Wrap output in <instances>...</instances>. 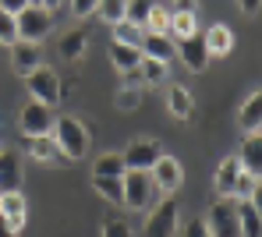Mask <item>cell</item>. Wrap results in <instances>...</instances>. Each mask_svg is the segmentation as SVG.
Instances as JSON below:
<instances>
[{
  "instance_id": "cell-9",
  "label": "cell",
  "mask_w": 262,
  "mask_h": 237,
  "mask_svg": "<svg viewBox=\"0 0 262 237\" xmlns=\"http://www.w3.org/2000/svg\"><path fill=\"white\" fill-rule=\"evenodd\" d=\"M25 181V163L18 149H0V195L7 191H21Z\"/></svg>"
},
{
  "instance_id": "cell-17",
  "label": "cell",
  "mask_w": 262,
  "mask_h": 237,
  "mask_svg": "<svg viewBox=\"0 0 262 237\" xmlns=\"http://www.w3.org/2000/svg\"><path fill=\"white\" fill-rule=\"evenodd\" d=\"M25 152H29L32 159H39V163H68V159H64V152L57 149V142H53L50 135L25 138Z\"/></svg>"
},
{
  "instance_id": "cell-1",
  "label": "cell",
  "mask_w": 262,
  "mask_h": 237,
  "mask_svg": "<svg viewBox=\"0 0 262 237\" xmlns=\"http://www.w3.org/2000/svg\"><path fill=\"white\" fill-rule=\"evenodd\" d=\"M50 138L64 152V159H82L89 152V131H85V124H82L78 117H60V121H53Z\"/></svg>"
},
{
  "instance_id": "cell-18",
  "label": "cell",
  "mask_w": 262,
  "mask_h": 237,
  "mask_svg": "<svg viewBox=\"0 0 262 237\" xmlns=\"http://www.w3.org/2000/svg\"><path fill=\"white\" fill-rule=\"evenodd\" d=\"M202 39H206L209 57H227V53L234 50V32H230L227 25H209V29L202 32Z\"/></svg>"
},
{
  "instance_id": "cell-25",
  "label": "cell",
  "mask_w": 262,
  "mask_h": 237,
  "mask_svg": "<svg viewBox=\"0 0 262 237\" xmlns=\"http://www.w3.org/2000/svg\"><path fill=\"white\" fill-rule=\"evenodd\" d=\"M92 177H124V159H121V152L99 156V159L92 163Z\"/></svg>"
},
{
  "instance_id": "cell-42",
  "label": "cell",
  "mask_w": 262,
  "mask_h": 237,
  "mask_svg": "<svg viewBox=\"0 0 262 237\" xmlns=\"http://www.w3.org/2000/svg\"><path fill=\"white\" fill-rule=\"evenodd\" d=\"M39 4H43L46 11H57V7H60V4H68V0H39Z\"/></svg>"
},
{
  "instance_id": "cell-35",
  "label": "cell",
  "mask_w": 262,
  "mask_h": 237,
  "mask_svg": "<svg viewBox=\"0 0 262 237\" xmlns=\"http://www.w3.org/2000/svg\"><path fill=\"white\" fill-rule=\"evenodd\" d=\"M114 103H117V110H135V106H138V89H131V85L117 89Z\"/></svg>"
},
{
  "instance_id": "cell-5",
  "label": "cell",
  "mask_w": 262,
  "mask_h": 237,
  "mask_svg": "<svg viewBox=\"0 0 262 237\" xmlns=\"http://www.w3.org/2000/svg\"><path fill=\"white\" fill-rule=\"evenodd\" d=\"M25 85H29V96L36 99V103H43V106H57L60 103V78L50 71V67H36L32 75H25Z\"/></svg>"
},
{
  "instance_id": "cell-38",
  "label": "cell",
  "mask_w": 262,
  "mask_h": 237,
  "mask_svg": "<svg viewBox=\"0 0 262 237\" xmlns=\"http://www.w3.org/2000/svg\"><path fill=\"white\" fill-rule=\"evenodd\" d=\"M170 14H199V0H174Z\"/></svg>"
},
{
  "instance_id": "cell-16",
  "label": "cell",
  "mask_w": 262,
  "mask_h": 237,
  "mask_svg": "<svg viewBox=\"0 0 262 237\" xmlns=\"http://www.w3.org/2000/svg\"><path fill=\"white\" fill-rule=\"evenodd\" d=\"M237 163H241V170L262 177V138H259V131H255V135H245L241 152H237Z\"/></svg>"
},
{
  "instance_id": "cell-34",
  "label": "cell",
  "mask_w": 262,
  "mask_h": 237,
  "mask_svg": "<svg viewBox=\"0 0 262 237\" xmlns=\"http://www.w3.org/2000/svg\"><path fill=\"white\" fill-rule=\"evenodd\" d=\"M0 43L4 46L18 43V25H14V14H7V11H0Z\"/></svg>"
},
{
  "instance_id": "cell-15",
  "label": "cell",
  "mask_w": 262,
  "mask_h": 237,
  "mask_svg": "<svg viewBox=\"0 0 262 237\" xmlns=\"http://www.w3.org/2000/svg\"><path fill=\"white\" fill-rule=\"evenodd\" d=\"M0 216H4L14 230H21V227H25V216H29L25 195H21V191H7V195H0Z\"/></svg>"
},
{
  "instance_id": "cell-40",
  "label": "cell",
  "mask_w": 262,
  "mask_h": 237,
  "mask_svg": "<svg viewBox=\"0 0 262 237\" xmlns=\"http://www.w3.org/2000/svg\"><path fill=\"white\" fill-rule=\"evenodd\" d=\"M0 237H18V230H14V227H11L4 216H0Z\"/></svg>"
},
{
  "instance_id": "cell-13",
  "label": "cell",
  "mask_w": 262,
  "mask_h": 237,
  "mask_svg": "<svg viewBox=\"0 0 262 237\" xmlns=\"http://www.w3.org/2000/svg\"><path fill=\"white\" fill-rule=\"evenodd\" d=\"M237 212V234L241 237H262V216H259V202L255 198H237L234 202Z\"/></svg>"
},
{
  "instance_id": "cell-43",
  "label": "cell",
  "mask_w": 262,
  "mask_h": 237,
  "mask_svg": "<svg viewBox=\"0 0 262 237\" xmlns=\"http://www.w3.org/2000/svg\"><path fill=\"white\" fill-rule=\"evenodd\" d=\"M29 4H39V0H29Z\"/></svg>"
},
{
  "instance_id": "cell-30",
  "label": "cell",
  "mask_w": 262,
  "mask_h": 237,
  "mask_svg": "<svg viewBox=\"0 0 262 237\" xmlns=\"http://www.w3.org/2000/svg\"><path fill=\"white\" fill-rule=\"evenodd\" d=\"M145 29H149V32H160V36H167V29H170V7L156 4V7L149 11V21H145Z\"/></svg>"
},
{
  "instance_id": "cell-26",
  "label": "cell",
  "mask_w": 262,
  "mask_h": 237,
  "mask_svg": "<svg viewBox=\"0 0 262 237\" xmlns=\"http://www.w3.org/2000/svg\"><path fill=\"white\" fill-rule=\"evenodd\" d=\"M92 188L99 191L106 202L124 205V184H121V177H92Z\"/></svg>"
},
{
  "instance_id": "cell-10",
  "label": "cell",
  "mask_w": 262,
  "mask_h": 237,
  "mask_svg": "<svg viewBox=\"0 0 262 237\" xmlns=\"http://www.w3.org/2000/svg\"><path fill=\"white\" fill-rule=\"evenodd\" d=\"M163 152H160V145L152 142V138H135L128 145V152H121V159H124V170H152V163L160 159Z\"/></svg>"
},
{
  "instance_id": "cell-11",
  "label": "cell",
  "mask_w": 262,
  "mask_h": 237,
  "mask_svg": "<svg viewBox=\"0 0 262 237\" xmlns=\"http://www.w3.org/2000/svg\"><path fill=\"white\" fill-rule=\"evenodd\" d=\"M21 131H25V138H39V135H50V128H53V117H50V106L43 103H25L21 106Z\"/></svg>"
},
{
  "instance_id": "cell-2",
  "label": "cell",
  "mask_w": 262,
  "mask_h": 237,
  "mask_svg": "<svg viewBox=\"0 0 262 237\" xmlns=\"http://www.w3.org/2000/svg\"><path fill=\"white\" fill-rule=\"evenodd\" d=\"M14 25H18V39L21 43H39L53 29V11H46L43 4H29L25 11L14 14Z\"/></svg>"
},
{
  "instance_id": "cell-33",
  "label": "cell",
  "mask_w": 262,
  "mask_h": 237,
  "mask_svg": "<svg viewBox=\"0 0 262 237\" xmlns=\"http://www.w3.org/2000/svg\"><path fill=\"white\" fill-rule=\"evenodd\" d=\"M103 237H135V230L128 227V220L106 216V220H103Z\"/></svg>"
},
{
  "instance_id": "cell-32",
  "label": "cell",
  "mask_w": 262,
  "mask_h": 237,
  "mask_svg": "<svg viewBox=\"0 0 262 237\" xmlns=\"http://www.w3.org/2000/svg\"><path fill=\"white\" fill-rule=\"evenodd\" d=\"M138 39H142V29H138V25H131V21H117V25H114V43L138 46Z\"/></svg>"
},
{
  "instance_id": "cell-39",
  "label": "cell",
  "mask_w": 262,
  "mask_h": 237,
  "mask_svg": "<svg viewBox=\"0 0 262 237\" xmlns=\"http://www.w3.org/2000/svg\"><path fill=\"white\" fill-rule=\"evenodd\" d=\"M25 7H29V0H0V11H7V14H18Z\"/></svg>"
},
{
  "instance_id": "cell-20",
  "label": "cell",
  "mask_w": 262,
  "mask_h": 237,
  "mask_svg": "<svg viewBox=\"0 0 262 237\" xmlns=\"http://www.w3.org/2000/svg\"><path fill=\"white\" fill-rule=\"evenodd\" d=\"M85 46H89L85 29H68V32L60 36V43H57V50H60L64 60H78V57L85 53Z\"/></svg>"
},
{
  "instance_id": "cell-41",
  "label": "cell",
  "mask_w": 262,
  "mask_h": 237,
  "mask_svg": "<svg viewBox=\"0 0 262 237\" xmlns=\"http://www.w3.org/2000/svg\"><path fill=\"white\" fill-rule=\"evenodd\" d=\"M259 4H262V0H237V7H241V11H248V14H252V11H259Z\"/></svg>"
},
{
  "instance_id": "cell-37",
  "label": "cell",
  "mask_w": 262,
  "mask_h": 237,
  "mask_svg": "<svg viewBox=\"0 0 262 237\" xmlns=\"http://www.w3.org/2000/svg\"><path fill=\"white\" fill-rule=\"evenodd\" d=\"M68 4H71V14L89 18V14H96V4H99V0H68Z\"/></svg>"
},
{
  "instance_id": "cell-8",
  "label": "cell",
  "mask_w": 262,
  "mask_h": 237,
  "mask_svg": "<svg viewBox=\"0 0 262 237\" xmlns=\"http://www.w3.org/2000/svg\"><path fill=\"white\" fill-rule=\"evenodd\" d=\"M206 227L213 237H241L237 234V212H234V202L230 198H220L213 202L209 216H206Z\"/></svg>"
},
{
  "instance_id": "cell-4",
  "label": "cell",
  "mask_w": 262,
  "mask_h": 237,
  "mask_svg": "<svg viewBox=\"0 0 262 237\" xmlns=\"http://www.w3.org/2000/svg\"><path fill=\"white\" fill-rule=\"evenodd\" d=\"M142 237H177V202L174 198L156 202V209L145 216Z\"/></svg>"
},
{
  "instance_id": "cell-28",
  "label": "cell",
  "mask_w": 262,
  "mask_h": 237,
  "mask_svg": "<svg viewBox=\"0 0 262 237\" xmlns=\"http://www.w3.org/2000/svg\"><path fill=\"white\" fill-rule=\"evenodd\" d=\"M191 32H199L195 14H170V29H167L170 39H184V36H191Z\"/></svg>"
},
{
  "instance_id": "cell-36",
  "label": "cell",
  "mask_w": 262,
  "mask_h": 237,
  "mask_svg": "<svg viewBox=\"0 0 262 237\" xmlns=\"http://www.w3.org/2000/svg\"><path fill=\"white\" fill-rule=\"evenodd\" d=\"M181 237H213V234H209L206 220H188V223H184V234H181Z\"/></svg>"
},
{
  "instance_id": "cell-3",
  "label": "cell",
  "mask_w": 262,
  "mask_h": 237,
  "mask_svg": "<svg viewBox=\"0 0 262 237\" xmlns=\"http://www.w3.org/2000/svg\"><path fill=\"white\" fill-rule=\"evenodd\" d=\"M121 184H124V205L128 209H149L156 202V188H152L149 170H124Z\"/></svg>"
},
{
  "instance_id": "cell-24",
  "label": "cell",
  "mask_w": 262,
  "mask_h": 237,
  "mask_svg": "<svg viewBox=\"0 0 262 237\" xmlns=\"http://www.w3.org/2000/svg\"><path fill=\"white\" fill-rule=\"evenodd\" d=\"M110 60H114L117 71H135L138 60H142V50L128 46V43H114V46H110Z\"/></svg>"
},
{
  "instance_id": "cell-27",
  "label": "cell",
  "mask_w": 262,
  "mask_h": 237,
  "mask_svg": "<svg viewBox=\"0 0 262 237\" xmlns=\"http://www.w3.org/2000/svg\"><path fill=\"white\" fill-rule=\"evenodd\" d=\"M152 7H156V0H128V7H124V21L138 25V29H145Z\"/></svg>"
},
{
  "instance_id": "cell-31",
  "label": "cell",
  "mask_w": 262,
  "mask_h": 237,
  "mask_svg": "<svg viewBox=\"0 0 262 237\" xmlns=\"http://www.w3.org/2000/svg\"><path fill=\"white\" fill-rule=\"evenodd\" d=\"M255 195H259V177L241 170L237 181H234V198H255Z\"/></svg>"
},
{
  "instance_id": "cell-22",
  "label": "cell",
  "mask_w": 262,
  "mask_h": 237,
  "mask_svg": "<svg viewBox=\"0 0 262 237\" xmlns=\"http://www.w3.org/2000/svg\"><path fill=\"white\" fill-rule=\"evenodd\" d=\"M167 106H170V113H174L177 121H188V117L195 113V99H191V92H188L184 85H170Z\"/></svg>"
},
{
  "instance_id": "cell-6",
  "label": "cell",
  "mask_w": 262,
  "mask_h": 237,
  "mask_svg": "<svg viewBox=\"0 0 262 237\" xmlns=\"http://www.w3.org/2000/svg\"><path fill=\"white\" fill-rule=\"evenodd\" d=\"M174 57L184 60L188 71H206V67H209V50H206L202 32H191V36H184V39H174Z\"/></svg>"
},
{
  "instance_id": "cell-29",
  "label": "cell",
  "mask_w": 262,
  "mask_h": 237,
  "mask_svg": "<svg viewBox=\"0 0 262 237\" xmlns=\"http://www.w3.org/2000/svg\"><path fill=\"white\" fill-rule=\"evenodd\" d=\"M124 7H128V0H99L96 4V14L106 25H117V21H124Z\"/></svg>"
},
{
  "instance_id": "cell-7",
  "label": "cell",
  "mask_w": 262,
  "mask_h": 237,
  "mask_svg": "<svg viewBox=\"0 0 262 237\" xmlns=\"http://www.w3.org/2000/svg\"><path fill=\"white\" fill-rule=\"evenodd\" d=\"M149 177H152L156 195H174V191L181 188V181H184V170H181V163H177L174 156H160V159L152 163Z\"/></svg>"
},
{
  "instance_id": "cell-19",
  "label": "cell",
  "mask_w": 262,
  "mask_h": 237,
  "mask_svg": "<svg viewBox=\"0 0 262 237\" xmlns=\"http://www.w3.org/2000/svg\"><path fill=\"white\" fill-rule=\"evenodd\" d=\"M237 174H241L237 156H227L216 167V195L220 198H234V181H237Z\"/></svg>"
},
{
  "instance_id": "cell-21",
  "label": "cell",
  "mask_w": 262,
  "mask_h": 237,
  "mask_svg": "<svg viewBox=\"0 0 262 237\" xmlns=\"http://www.w3.org/2000/svg\"><path fill=\"white\" fill-rule=\"evenodd\" d=\"M259 110H262L259 92H248V99H245L241 110H237V124L245 128V135H255V131H259Z\"/></svg>"
},
{
  "instance_id": "cell-23",
  "label": "cell",
  "mask_w": 262,
  "mask_h": 237,
  "mask_svg": "<svg viewBox=\"0 0 262 237\" xmlns=\"http://www.w3.org/2000/svg\"><path fill=\"white\" fill-rule=\"evenodd\" d=\"M135 71H138V78H142L145 85H163V82H167V71H170V64H163V60H152V57H142Z\"/></svg>"
},
{
  "instance_id": "cell-14",
  "label": "cell",
  "mask_w": 262,
  "mask_h": 237,
  "mask_svg": "<svg viewBox=\"0 0 262 237\" xmlns=\"http://www.w3.org/2000/svg\"><path fill=\"white\" fill-rule=\"evenodd\" d=\"M138 50H142V57H152V60H163V64L174 60V39L160 36V32H142Z\"/></svg>"
},
{
  "instance_id": "cell-12",
  "label": "cell",
  "mask_w": 262,
  "mask_h": 237,
  "mask_svg": "<svg viewBox=\"0 0 262 237\" xmlns=\"http://www.w3.org/2000/svg\"><path fill=\"white\" fill-rule=\"evenodd\" d=\"M11 67H14V75H32L36 67H43V50H39V43H14L11 46Z\"/></svg>"
}]
</instances>
